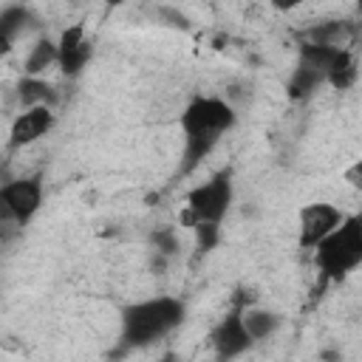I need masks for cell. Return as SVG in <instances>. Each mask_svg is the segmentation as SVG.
Here are the masks:
<instances>
[{"instance_id":"1","label":"cell","mask_w":362,"mask_h":362,"mask_svg":"<svg viewBox=\"0 0 362 362\" xmlns=\"http://www.w3.org/2000/svg\"><path fill=\"white\" fill-rule=\"evenodd\" d=\"M235 124V110L223 99L215 96H198L187 105L181 113L184 127V173H192L195 164L209 156V150L218 144V139Z\"/></svg>"},{"instance_id":"2","label":"cell","mask_w":362,"mask_h":362,"mask_svg":"<svg viewBox=\"0 0 362 362\" xmlns=\"http://www.w3.org/2000/svg\"><path fill=\"white\" fill-rule=\"evenodd\" d=\"M184 320V303L173 297H153L136 305H127L122 311V351L144 348L161 337H167L173 328H178Z\"/></svg>"},{"instance_id":"3","label":"cell","mask_w":362,"mask_h":362,"mask_svg":"<svg viewBox=\"0 0 362 362\" xmlns=\"http://www.w3.org/2000/svg\"><path fill=\"white\" fill-rule=\"evenodd\" d=\"M317 266L325 280H342L362 263V221L356 215L342 218V223L322 238L317 246Z\"/></svg>"},{"instance_id":"4","label":"cell","mask_w":362,"mask_h":362,"mask_svg":"<svg viewBox=\"0 0 362 362\" xmlns=\"http://www.w3.org/2000/svg\"><path fill=\"white\" fill-rule=\"evenodd\" d=\"M229 204H232V173L221 170V173H215L209 181H204L201 187H195L187 195V212L181 215V221L187 226L221 223V218L226 215Z\"/></svg>"},{"instance_id":"5","label":"cell","mask_w":362,"mask_h":362,"mask_svg":"<svg viewBox=\"0 0 362 362\" xmlns=\"http://www.w3.org/2000/svg\"><path fill=\"white\" fill-rule=\"evenodd\" d=\"M342 212L334 204H305L300 209V246L303 249H314L322 238H328L339 223H342Z\"/></svg>"},{"instance_id":"6","label":"cell","mask_w":362,"mask_h":362,"mask_svg":"<svg viewBox=\"0 0 362 362\" xmlns=\"http://www.w3.org/2000/svg\"><path fill=\"white\" fill-rule=\"evenodd\" d=\"M240 311H243V308L229 311V314L218 322V328L212 331V345H215L218 362H229V359L240 356L243 351H249V345H252V339H249V334H246V328H243V322H240Z\"/></svg>"},{"instance_id":"7","label":"cell","mask_w":362,"mask_h":362,"mask_svg":"<svg viewBox=\"0 0 362 362\" xmlns=\"http://www.w3.org/2000/svg\"><path fill=\"white\" fill-rule=\"evenodd\" d=\"M54 127V110L51 107H28L11 122L8 144L11 147H25L37 139H42Z\"/></svg>"},{"instance_id":"8","label":"cell","mask_w":362,"mask_h":362,"mask_svg":"<svg viewBox=\"0 0 362 362\" xmlns=\"http://www.w3.org/2000/svg\"><path fill=\"white\" fill-rule=\"evenodd\" d=\"M345 48H331V45H308V42H303L300 45V68H308V71H314V74H320L322 79L328 76V71L334 68V62L339 59V54H342Z\"/></svg>"},{"instance_id":"9","label":"cell","mask_w":362,"mask_h":362,"mask_svg":"<svg viewBox=\"0 0 362 362\" xmlns=\"http://www.w3.org/2000/svg\"><path fill=\"white\" fill-rule=\"evenodd\" d=\"M17 99H20V105L28 110V107H54L57 105V90L48 85V82H42V79H37V76H25L20 85H17Z\"/></svg>"},{"instance_id":"10","label":"cell","mask_w":362,"mask_h":362,"mask_svg":"<svg viewBox=\"0 0 362 362\" xmlns=\"http://www.w3.org/2000/svg\"><path fill=\"white\" fill-rule=\"evenodd\" d=\"M240 322H243L249 339L255 342V339H263V337H269L272 331H277L280 317L272 314V311H263V308H243V311H240Z\"/></svg>"},{"instance_id":"11","label":"cell","mask_w":362,"mask_h":362,"mask_svg":"<svg viewBox=\"0 0 362 362\" xmlns=\"http://www.w3.org/2000/svg\"><path fill=\"white\" fill-rule=\"evenodd\" d=\"M28 20H31L28 8H23V6H8V8L0 11V54H6L11 48L14 37L25 28Z\"/></svg>"},{"instance_id":"12","label":"cell","mask_w":362,"mask_h":362,"mask_svg":"<svg viewBox=\"0 0 362 362\" xmlns=\"http://www.w3.org/2000/svg\"><path fill=\"white\" fill-rule=\"evenodd\" d=\"M308 45H331V48H342V40L348 37V25L345 23H317L311 25L305 34Z\"/></svg>"},{"instance_id":"13","label":"cell","mask_w":362,"mask_h":362,"mask_svg":"<svg viewBox=\"0 0 362 362\" xmlns=\"http://www.w3.org/2000/svg\"><path fill=\"white\" fill-rule=\"evenodd\" d=\"M54 62H57V42H51L48 37H42V40H37V45L31 48V54L25 59V74L28 76H37L40 71H45Z\"/></svg>"},{"instance_id":"14","label":"cell","mask_w":362,"mask_h":362,"mask_svg":"<svg viewBox=\"0 0 362 362\" xmlns=\"http://www.w3.org/2000/svg\"><path fill=\"white\" fill-rule=\"evenodd\" d=\"M337 90H345V88H351L354 82H356V62H354V57L348 54V51H342L339 54V59L334 62V68L328 71V76H325Z\"/></svg>"},{"instance_id":"15","label":"cell","mask_w":362,"mask_h":362,"mask_svg":"<svg viewBox=\"0 0 362 362\" xmlns=\"http://www.w3.org/2000/svg\"><path fill=\"white\" fill-rule=\"evenodd\" d=\"M90 54H93V45L85 40L82 45H76V48H71V51L57 54V62H59V68H62V74H65V76H76V74L85 68V62L90 59Z\"/></svg>"},{"instance_id":"16","label":"cell","mask_w":362,"mask_h":362,"mask_svg":"<svg viewBox=\"0 0 362 362\" xmlns=\"http://www.w3.org/2000/svg\"><path fill=\"white\" fill-rule=\"evenodd\" d=\"M320 82H325L320 74H314V71L297 65L294 74H291V79H288V96H291V99H305Z\"/></svg>"},{"instance_id":"17","label":"cell","mask_w":362,"mask_h":362,"mask_svg":"<svg viewBox=\"0 0 362 362\" xmlns=\"http://www.w3.org/2000/svg\"><path fill=\"white\" fill-rule=\"evenodd\" d=\"M150 243H153V249H156L161 257H170V255L178 252V238H175L173 229H156V232L150 235Z\"/></svg>"},{"instance_id":"18","label":"cell","mask_w":362,"mask_h":362,"mask_svg":"<svg viewBox=\"0 0 362 362\" xmlns=\"http://www.w3.org/2000/svg\"><path fill=\"white\" fill-rule=\"evenodd\" d=\"M195 238H198V249L209 252L218 243V223H195Z\"/></svg>"},{"instance_id":"19","label":"cell","mask_w":362,"mask_h":362,"mask_svg":"<svg viewBox=\"0 0 362 362\" xmlns=\"http://www.w3.org/2000/svg\"><path fill=\"white\" fill-rule=\"evenodd\" d=\"M322 359H325V362H337L339 354H337V351H322Z\"/></svg>"},{"instance_id":"20","label":"cell","mask_w":362,"mask_h":362,"mask_svg":"<svg viewBox=\"0 0 362 362\" xmlns=\"http://www.w3.org/2000/svg\"><path fill=\"white\" fill-rule=\"evenodd\" d=\"M158 362H181V359H178V356H175V354H164V356H161V359H158Z\"/></svg>"}]
</instances>
